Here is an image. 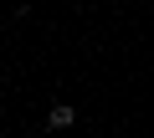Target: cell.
<instances>
[{"label":"cell","mask_w":154,"mask_h":138,"mask_svg":"<svg viewBox=\"0 0 154 138\" xmlns=\"http://www.w3.org/2000/svg\"><path fill=\"white\" fill-rule=\"evenodd\" d=\"M72 123H77V107H72V102H57V107L46 113V128H57V133L72 128Z\"/></svg>","instance_id":"cell-1"}]
</instances>
